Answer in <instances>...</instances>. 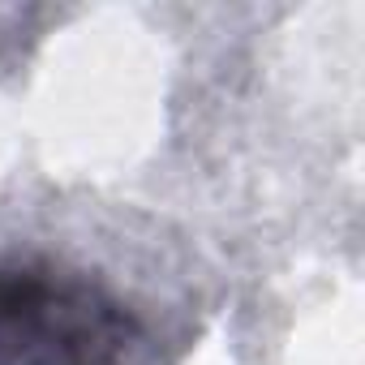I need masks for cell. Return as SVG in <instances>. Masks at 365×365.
Wrapping results in <instances>:
<instances>
[{"instance_id": "1", "label": "cell", "mask_w": 365, "mask_h": 365, "mask_svg": "<svg viewBox=\"0 0 365 365\" xmlns=\"http://www.w3.org/2000/svg\"><path fill=\"white\" fill-rule=\"evenodd\" d=\"M0 365H146L138 322L95 284L0 271Z\"/></svg>"}]
</instances>
